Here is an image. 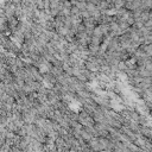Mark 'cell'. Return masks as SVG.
Listing matches in <instances>:
<instances>
[{"mask_svg": "<svg viewBox=\"0 0 152 152\" xmlns=\"http://www.w3.org/2000/svg\"><path fill=\"white\" fill-rule=\"evenodd\" d=\"M150 61H151V62H152V56H151V57H150Z\"/></svg>", "mask_w": 152, "mask_h": 152, "instance_id": "obj_1", "label": "cell"}]
</instances>
